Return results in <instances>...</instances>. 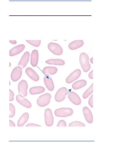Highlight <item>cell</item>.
Wrapping results in <instances>:
<instances>
[{"label":"cell","instance_id":"12","mask_svg":"<svg viewBox=\"0 0 130 152\" xmlns=\"http://www.w3.org/2000/svg\"><path fill=\"white\" fill-rule=\"evenodd\" d=\"M30 53L28 51L25 52L22 56L18 64V66L22 68H24L28 63L30 57Z\"/></svg>","mask_w":130,"mask_h":152},{"label":"cell","instance_id":"15","mask_svg":"<svg viewBox=\"0 0 130 152\" xmlns=\"http://www.w3.org/2000/svg\"><path fill=\"white\" fill-rule=\"evenodd\" d=\"M83 112L86 121L89 124H91L93 122V116L90 110L85 106L83 107Z\"/></svg>","mask_w":130,"mask_h":152},{"label":"cell","instance_id":"35","mask_svg":"<svg viewBox=\"0 0 130 152\" xmlns=\"http://www.w3.org/2000/svg\"><path fill=\"white\" fill-rule=\"evenodd\" d=\"M90 61L91 63L93 64V57L91 58L90 59Z\"/></svg>","mask_w":130,"mask_h":152},{"label":"cell","instance_id":"28","mask_svg":"<svg viewBox=\"0 0 130 152\" xmlns=\"http://www.w3.org/2000/svg\"><path fill=\"white\" fill-rule=\"evenodd\" d=\"M57 126H66V122L64 120H62L59 121L58 122Z\"/></svg>","mask_w":130,"mask_h":152},{"label":"cell","instance_id":"19","mask_svg":"<svg viewBox=\"0 0 130 152\" xmlns=\"http://www.w3.org/2000/svg\"><path fill=\"white\" fill-rule=\"evenodd\" d=\"M45 91V88L42 86H36L30 88L29 93L32 95L39 94L44 92Z\"/></svg>","mask_w":130,"mask_h":152},{"label":"cell","instance_id":"2","mask_svg":"<svg viewBox=\"0 0 130 152\" xmlns=\"http://www.w3.org/2000/svg\"><path fill=\"white\" fill-rule=\"evenodd\" d=\"M73 113L72 109L69 107H62L56 109L55 112V115L60 117H66L71 115Z\"/></svg>","mask_w":130,"mask_h":152},{"label":"cell","instance_id":"36","mask_svg":"<svg viewBox=\"0 0 130 152\" xmlns=\"http://www.w3.org/2000/svg\"><path fill=\"white\" fill-rule=\"evenodd\" d=\"M11 64L10 62H9V67H10V66H11Z\"/></svg>","mask_w":130,"mask_h":152},{"label":"cell","instance_id":"3","mask_svg":"<svg viewBox=\"0 0 130 152\" xmlns=\"http://www.w3.org/2000/svg\"><path fill=\"white\" fill-rule=\"evenodd\" d=\"M51 96L48 93H45L40 96L37 100L38 105L40 107H44L48 105L50 102Z\"/></svg>","mask_w":130,"mask_h":152},{"label":"cell","instance_id":"10","mask_svg":"<svg viewBox=\"0 0 130 152\" xmlns=\"http://www.w3.org/2000/svg\"><path fill=\"white\" fill-rule=\"evenodd\" d=\"M67 94L69 100L74 104L79 105L81 103V99L78 95L76 93L71 91H69Z\"/></svg>","mask_w":130,"mask_h":152},{"label":"cell","instance_id":"34","mask_svg":"<svg viewBox=\"0 0 130 152\" xmlns=\"http://www.w3.org/2000/svg\"><path fill=\"white\" fill-rule=\"evenodd\" d=\"M9 42L13 45L17 43V41L16 40H9Z\"/></svg>","mask_w":130,"mask_h":152},{"label":"cell","instance_id":"9","mask_svg":"<svg viewBox=\"0 0 130 152\" xmlns=\"http://www.w3.org/2000/svg\"><path fill=\"white\" fill-rule=\"evenodd\" d=\"M81 74V71L79 69H77L74 70L66 79V82L68 84L72 83L77 79L80 76Z\"/></svg>","mask_w":130,"mask_h":152},{"label":"cell","instance_id":"27","mask_svg":"<svg viewBox=\"0 0 130 152\" xmlns=\"http://www.w3.org/2000/svg\"><path fill=\"white\" fill-rule=\"evenodd\" d=\"M69 126H85V124L80 121H74L69 123Z\"/></svg>","mask_w":130,"mask_h":152},{"label":"cell","instance_id":"22","mask_svg":"<svg viewBox=\"0 0 130 152\" xmlns=\"http://www.w3.org/2000/svg\"><path fill=\"white\" fill-rule=\"evenodd\" d=\"M86 84V80H81L74 83L72 85V87L74 90H78L84 87Z\"/></svg>","mask_w":130,"mask_h":152},{"label":"cell","instance_id":"6","mask_svg":"<svg viewBox=\"0 0 130 152\" xmlns=\"http://www.w3.org/2000/svg\"><path fill=\"white\" fill-rule=\"evenodd\" d=\"M44 116L46 125L48 126H52L54 122V118L50 109L47 108L45 110Z\"/></svg>","mask_w":130,"mask_h":152},{"label":"cell","instance_id":"13","mask_svg":"<svg viewBox=\"0 0 130 152\" xmlns=\"http://www.w3.org/2000/svg\"><path fill=\"white\" fill-rule=\"evenodd\" d=\"M25 45L21 44L17 45L10 49L9 51V56H13L21 53L25 49Z\"/></svg>","mask_w":130,"mask_h":152},{"label":"cell","instance_id":"26","mask_svg":"<svg viewBox=\"0 0 130 152\" xmlns=\"http://www.w3.org/2000/svg\"><path fill=\"white\" fill-rule=\"evenodd\" d=\"M9 118H12L15 114V108L14 105L12 103L9 104Z\"/></svg>","mask_w":130,"mask_h":152},{"label":"cell","instance_id":"23","mask_svg":"<svg viewBox=\"0 0 130 152\" xmlns=\"http://www.w3.org/2000/svg\"><path fill=\"white\" fill-rule=\"evenodd\" d=\"M45 63L50 65L61 66L65 64L64 61L60 59H51L46 60Z\"/></svg>","mask_w":130,"mask_h":152},{"label":"cell","instance_id":"25","mask_svg":"<svg viewBox=\"0 0 130 152\" xmlns=\"http://www.w3.org/2000/svg\"><path fill=\"white\" fill-rule=\"evenodd\" d=\"M29 44L35 47H38L41 43V40H26Z\"/></svg>","mask_w":130,"mask_h":152},{"label":"cell","instance_id":"33","mask_svg":"<svg viewBox=\"0 0 130 152\" xmlns=\"http://www.w3.org/2000/svg\"><path fill=\"white\" fill-rule=\"evenodd\" d=\"M9 126H15V125L14 123L11 120H9Z\"/></svg>","mask_w":130,"mask_h":152},{"label":"cell","instance_id":"17","mask_svg":"<svg viewBox=\"0 0 130 152\" xmlns=\"http://www.w3.org/2000/svg\"><path fill=\"white\" fill-rule=\"evenodd\" d=\"M39 59V53L37 50H33L31 54L30 63L33 67L36 66L38 64Z\"/></svg>","mask_w":130,"mask_h":152},{"label":"cell","instance_id":"18","mask_svg":"<svg viewBox=\"0 0 130 152\" xmlns=\"http://www.w3.org/2000/svg\"><path fill=\"white\" fill-rule=\"evenodd\" d=\"M83 45V40H75L70 43L68 45V47L70 49L73 50L81 47Z\"/></svg>","mask_w":130,"mask_h":152},{"label":"cell","instance_id":"11","mask_svg":"<svg viewBox=\"0 0 130 152\" xmlns=\"http://www.w3.org/2000/svg\"><path fill=\"white\" fill-rule=\"evenodd\" d=\"M16 99L19 103L26 108H29L31 107V103L28 99L25 98L24 96L20 94L17 95Z\"/></svg>","mask_w":130,"mask_h":152},{"label":"cell","instance_id":"5","mask_svg":"<svg viewBox=\"0 0 130 152\" xmlns=\"http://www.w3.org/2000/svg\"><path fill=\"white\" fill-rule=\"evenodd\" d=\"M67 92V89L65 87H63L59 89L55 94V100L58 102L63 101L65 99Z\"/></svg>","mask_w":130,"mask_h":152},{"label":"cell","instance_id":"21","mask_svg":"<svg viewBox=\"0 0 130 152\" xmlns=\"http://www.w3.org/2000/svg\"><path fill=\"white\" fill-rule=\"evenodd\" d=\"M29 118V114L27 113H24L20 118L17 122L18 126H22L28 121Z\"/></svg>","mask_w":130,"mask_h":152},{"label":"cell","instance_id":"14","mask_svg":"<svg viewBox=\"0 0 130 152\" xmlns=\"http://www.w3.org/2000/svg\"><path fill=\"white\" fill-rule=\"evenodd\" d=\"M25 72L27 76L33 81L37 82L39 80V77L36 72L30 67H27L25 70Z\"/></svg>","mask_w":130,"mask_h":152},{"label":"cell","instance_id":"30","mask_svg":"<svg viewBox=\"0 0 130 152\" xmlns=\"http://www.w3.org/2000/svg\"><path fill=\"white\" fill-rule=\"evenodd\" d=\"M88 103L91 107L93 108V95H92L89 98L88 101Z\"/></svg>","mask_w":130,"mask_h":152},{"label":"cell","instance_id":"16","mask_svg":"<svg viewBox=\"0 0 130 152\" xmlns=\"http://www.w3.org/2000/svg\"><path fill=\"white\" fill-rule=\"evenodd\" d=\"M44 82L47 89L52 91L54 89V85L53 80L49 75H45L44 77Z\"/></svg>","mask_w":130,"mask_h":152},{"label":"cell","instance_id":"7","mask_svg":"<svg viewBox=\"0 0 130 152\" xmlns=\"http://www.w3.org/2000/svg\"><path fill=\"white\" fill-rule=\"evenodd\" d=\"M22 68L20 66L15 67L12 70L11 74V78L13 82H16L21 77L22 73Z\"/></svg>","mask_w":130,"mask_h":152},{"label":"cell","instance_id":"4","mask_svg":"<svg viewBox=\"0 0 130 152\" xmlns=\"http://www.w3.org/2000/svg\"><path fill=\"white\" fill-rule=\"evenodd\" d=\"M49 50L54 55L60 56L62 54L63 50L61 46L58 43L51 42L48 45Z\"/></svg>","mask_w":130,"mask_h":152},{"label":"cell","instance_id":"8","mask_svg":"<svg viewBox=\"0 0 130 152\" xmlns=\"http://www.w3.org/2000/svg\"><path fill=\"white\" fill-rule=\"evenodd\" d=\"M28 85L26 81L25 80H22L18 83V90L19 94L26 97L27 95V89Z\"/></svg>","mask_w":130,"mask_h":152},{"label":"cell","instance_id":"37","mask_svg":"<svg viewBox=\"0 0 130 152\" xmlns=\"http://www.w3.org/2000/svg\"><path fill=\"white\" fill-rule=\"evenodd\" d=\"M9 85L10 86V81H9Z\"/></svg>","mask_w":130,"mask_h":152},{"label":"cell","instance_id":"1","mask_svg":"<svg viewBox=\"0 0 130 152\" xmlns=\"http://www.w3.org/2000/svg\"><path fill=\"white\" fill-rule=\"evenodd\" d=\"M79 61L81 67L84 72H87L91 69V66L89 62V57L86 53H81L79 56Z\"/></svg>","mask_w":130,"mask_h":152},{"label":"cell","instance_id":"24","mask_svg":"<svg viewBox=\"0 0 130 152\" xmlns=\"http://www.w3.org/2000/svg\"><path fill=\"white\" fill-rule=\"evenodd\" d=\"M93 92V83L85 91L83 95V97L84 99L88 98Z\"/></svg>","mask_w":130,"mask_h":152},{"label":"cell","instance_id":"31","mask_svg":"<svg viewBox=\"0 0 130 152\" xmlns=\"http://www.w3.org/2000/svg\"><path fill=\"white\" fill-rule=\"evenodd\" d=\"M26 126H41L33 123H30L26 125Z\"/></svg>","mask_w":130,"mask_h":152},{"label":"cell","instance_id":"32","mask_svg":"<svg viewBox=\"0 0 130 152\" xmlns=\"http://www.w3.org/2000/svg\"><path fill=\"white\" fill-rule=\"evenodd\" d=\"M88 76L90 79H93V70H92L89 72Z\"/></svg>","mask_w":130,"mask_h":152},{"label":"cell","instance_id":"20","mask_svg":"<svg viewBox=\"0 0 130 152\" xmlns=\"http://www.w3.org/2000/svg\"><path fill=\"white\" fill-rule=\"evenodd\" d=\"M57 71V68L54 66H46L42 69V72L45 75H49L55 74Z\"/></svg>","mask_w":130,"mask_h":152},{"label":"cell","instance_id":"29","mask_svg":"<svg viewBox=\"0 0 130 152\" xmlns=\"http://www.w3.org/2000/svg\"><path fill=\"white\" fill-rule=\"evenodd\" d=\"M14 94L13 92L10 89H9V101L10 102L13 100Z\"/></svg>","mask_w":130,"mask_h":152}]
</instances>
